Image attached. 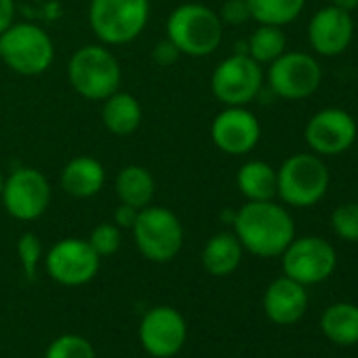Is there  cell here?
Masks as SVG:
<instances>
[{"label":"cell","instance_id":"cell-1","mask_svg":"<svg viewBox=\"0 0 358 358\" xmlns=\"http://www.w3.org/2000/svg\"><path fill=\"white\" fill-rule=\"evenodd\" d=\"M232 226L243 249L257 257H278L295 238L291 213L274 201H247L234 213Z\"/></svg>","mask_w":358,"mask_h":358},{"label":"cell","instance_id":"cell-2","mask_svg":"<svg viewBox=\"0 0 358 358\" xmlns=\"http://www.w3.org/2000/svg\"><path fill=\"white\" fill-rule=\"evenodd\" d=\"M164 32L182 55L207 57L222 45L224 24L213 9L201 3H186L169 15Z\"/></svg>","mask_w":358,"mask_h":358},{"label":"cell","instance_id":"cell-3","mask_svg":"<svg viewBox=\"0 0 358 358\" xmlns=\"http://www.w3.org/2000/svg\"><path fill=\"white\" fill-rule=\"evenodd\" d=\"M278 188L276 196L289 207L308 209L318 205L329 186H331V173L324 164L322 156L314 152H299L289 156L280 169H276Z\"/></svg>","mask_w":358,"mask_h":358},{"label":"cell","instance_id":"cell-4","mask_svg":"<svg viewBox=\"0 0 358 358\" xmlns=\"http://www.w3.org/2000/svg\"><path fill=\"white\" fill-rule=\"evenodd\" d=\"M68 80L85 99L103 101L120 89V62L106 45H85L68 62Z\"/></svg>","mask_w":358,"mask_h":358},{"label":"cell","instance_id":"cell-5","mask_svg":"<svg viewBox=\"0 0 358 358\" xmlns=\"http://www.w3.org/2000/svg\"><path fill=\"white\" fill-rule=\"evenodd\" d=\"M55 59V45L36 24L15 22L0 34V62L22 76L45 74Z\"/></svg>","mask_w":358,"mask_h":358},{"label":"cell","instance_id":"cell-6","mask_svg":"<svg viewBox=\"0 0 358 358\" xmlns=\"http://www.w3.org/2000/svg\"><path fill=\"white\" fill-rule=\"evenodd\" d=\"M150 0H91L89 24L106 47L133 43L148 26Z\"/></svg>","mask_w":358,"mask_h":358},{"label":"cell","instance_id":"cell-7","mask_svg":"<svg viewBox=\"0 0 358 358\" xmlns=\"http://www.w3.org/2000/svg\"><path fill=\"white\" fill-rule=\"evenodd\" d=\"M131 230L139 253L150 262L164 264L182 251L184 226L171 209L148 205L139 211Z\"/></svg>","mask_w":358,"mask_h":358},{"label":"cell","instance_id":"cell-8","mask_svg":"<svg viewBox=\"0 0 358 358\" xmlns=\"http://www.w3.org/2000/svg\"><path fill=\"white\" fill-rule=\"evenodd\" d=\"M270 91L289 101H299L314 95L322 83V68L318 59L303 51H285L274 59L266 74Z\"/></svg>","mask_w":358,"mask_h":358},{"label":"cell","instance_id":"cell-9","mask_svg":"<svg viewBox=\"0 0 358 358\" xmlns=\"http://www.w3.org/2000/svg\"><path fill=\"white\" fill-rule=\"evenodd\" d=\"M264 89V70L247 53L222 59L211 76V91L224 106H247Z\"/></svg>","mask_w":358,"mask_h":358},{"label":"cell","instance_id":"cell-10","mask_svg":"<svg viewBox=\"0 0 358 358\" xmlns=\"http://www.w3.org/2000/svg\"><path fill=\"white\" fill-rule=\"evenodd\" d=\"M0 201L13 220L34 222L43 217L51 205V184L43 171L20 166L9 177H5Z\"/></svg>","mask_w":358,"mask_h":358},{"label":"cell","instance_id":"cell-11","mask_svg":"<svg viewBox=\"0 0 358 358\" xmlns=\"http://www.w3.org/2000/svg\"><path fill=\"white\" fill-rule=\"evenodd\" d=\"M280 257L285 276L303 287L327 280L337 268V253L322 236H295Z\"/></svg>","mask_w":358,"mask_h":358},{"label":"cell","instance_id":"cell-12","mask_svg":"<svg viewBox=\"0 0 358 358\" xmlns=\"http://www.w3.org/2000/svg\"><path fill=\"white\" fill-rule=\"evenodd\" d=\"M358 137L354 116L341 108H324L310 116L303 129V139L310 152L318 156H339L348 152Z\"/></svg>","mask_w":358,"mask_h":358},{"label":"cell","instance_id":"cell-13","mask_svg":"<svg viewBox=\"0 0 358 358\" xmlns=\"http://www.w3.org/2000/svg\"><path fill=\"white\" fill-rule=\"evenodd\" d=\"M99 259L101 257L93 251L89 241L64 238L49 249L45 266L55 282L64 287H80L95 278L99 272Z\"/></svg>","mask_w":358,"mask_h":358},{"label":"cell","instance_id":"cell-14","mask_svg":"<svg viewBox=\"0 0 358 358\" xmlns=\"http://www.w3.org/2000/svg\"><path fill=\"white\" fill-rule=\"evenodd\" d=\"M211 139L220 152L245 156L257 148L262 124L247 106H226L211 122Z\"/></svg>","mask_w":358,"mask_h":358},{"label":"cell","instance_id":"cell-15","mask_svg":"<svg viewBox=\"0 0 358 358\" xmlns=\"http://www.w3.org/2000/svg\"><path fill=\"white\" fill-rule=\"evenodd\" d=\"M188 327L184 316L175 308L156 306L141 318L139 339L148 354L156 358H171L184 348Z\"/></svg>","mask_w":358,"mask_h":358},{"label":"cell","instance_id":"cell-16","mask_svg":"<svg viewBox=\"0 0 358 358\" xmlns=\"http://www.w3.org/2000/svg\"><path fill=\"white\" fill-rule=\"evenodd\" d=\"M354 38V20L333 5L318 9L308 24V43L322 57H337L348 51Z\"/></svg>","mask_w":358,"mask_h":358},{"label":"cell","instance_id":"cell-17","mask_svg":"<svg viewBox=\"0 0 358 358\" xmlns=\"http://www.w3.org/2000/svg\"><path fill=\"white\" fill-rule=\"evenodd\" d=\"M308 308L306 287L289 276L272 280L264 293V312L276 324L297 322Z\"/></svg>","mask_w":358,"mask_h":358},{"label":"cell","instance_id":"cell-18","mask_svg":"<svg viewBox=\"0 0 358 358\" xmlns=\"http://www.w3.org/2000/svg\"><path fill=\"white\" fill-rule=\"evenodd\" d=\"M59 184L74 199H93L106 184V169L93 156H74L62 169Z\"/></svg>","mask_w":358,"mask_h":358},{"label":"cell","instance_id":"cell-19","mask_svg":"<svg viewBox=\"0 0 358 358\" xmlns=\"http://www.w3.org/2000/svg\"><path fill=\"white\" fill-rule=\"evenodd\" d=\"M141 118H143V110L135 95L118 89L103 99L101 122L112 135L124 137L135 133L141 124Z\"/></svg>","mask_w":358,"mask_h":358},{"label":"cell","instance_id":"cell-20","mask_svg":"<svg viewBox=\"0 0 358 358\" xmlns=\"http://www.w3.org/2000/svg\"><path fill=\"white\" fill-rule=\"evenodd\" d=\"M114 192L120 203L135 209H145L152 205L156 194V179L141 164H127L118 171L114 179Z\"/></svg>","mask_w":358,"mask_h":358},{"label":"cell","instance_id":"cell-21","mask_svg":"<svg viewBox=\"0 0 358 358\" xmlns=\"http://www.w3.org/2000/svg\"><path fill=\"white\" fill-rule=\"evenodd\" d=\"M236 186L247 201H274L278 188L276 169L266 160H247L236 173Z\"/></svg>","mask_w":358,"mask_h":358},{"label":"cell","instance_id":"cell-22","mask_svg":"<svg viewBox=\"0 0 358 358\" xmlns=\"http://www.w3.org/2000/svg\"><path fill=\"white\" fill-rule=\"evenodd\" d=\"M243 251L245 249L234 232H217L203 249V266L213 276H228L241 266Z\"/></svg>","mask_w":358,"mask_h":358},{"label":"cell","instance_id":"cell-23","mask_svg":"<svg viewBox=\"0 0 358 358\" xmlns=\"http://www.w3.org/2000/svg\"><path fill=\"white\" fill-rule=\"evenodd\" d=\"M320 329L327 339L337 345L358 343V306L333 303L322 312Z\"/></svg>","mask_w":358,"mask_h":358},{"label":"cell","instance_id":"cell-24","mask_svg":"<svg viewBox=\"0 0 358 358\" xmlns=\"http://www.w3.org/2000/svg\"><path fill=\"white\" fill-rule=\"evenodd\" d=\"M247 5L257 24L285 28L303 13L306 0H247Z\"/></svg>","mask_w":358,"mask_h":358},{"label":"cell","instance_id":"cell-25","mask_svg":"<svg viewBox=\"0 0 358 358\" xmlns=\"http://www.w3.org/2000/svg\"><path fill=\"white\" fill-rule=\"evenodd\" d=\"M287 51V36L278 26L259 24L247 41V55L253 57L259 66L272 64Z\"/></svg>","mask_w":358,"mask_h":358},{"label":"cell","instance_id":"cell-26","mask_svg":"<svg viewBox=\"0 0 358 358\" xmlns=\"http://www.w3.org/2000/svg\"><path fill=\"white\" fill-rule=\"evenodd\" d=\"M45 358H95V350L91 341L83 335H62L49 348Z\"/></svg>","mask_w":358,"mask_h":358},{"label":"cell","instance_id":"cell-27","mask_svg":"<svg viewBox=\"0 0 358 358\" xmlns=\"http://www.w3.org/2000/svg\"><path fill=\"white\" fill-rule=\"evenodd\" d=\"M333 232L348 243H358V203H343L331 213Z\"/></svg>","mask_w":358,"mask_h":358},{"label":"cell","instance_id":"cell-28","mask_svg":"<svg viewBox=\"0 0 358 358\" xmlns=\"http://www.w3.org/2000/svg\"><path fill=\"white\" fill-rule=\"evenodd\" d=\"M120 241H122V234H120V228L114 222L95 226L93 232H91V236H89V245L93 247V251L99 257L114 255L120 249Z\"/></svg>","mask_w":358,"mask_h":358},{"label":"cell","instance_id":"cell-29","mask_svg":"<svg viewBox=\"0 0 358 358\" xmlns=\"http://www.w3.org/2000/svg\"><path fill=\"white\" fill-rule=\"evenodd\" d=\"M17 255H20V262L24 266V272L28 276V280H34L36 278V268H38V262L43 257V245H41V238L32 232H26L20 241H17Z\"/></svg>","mask_w":358,"mask_h":358},{"label":"cell","instance_id":"cell-30","mask_svg":"<svg viewBox=\"0 0 358 358\" xmlns=\"http://www.w3.org/2000/svg\"><path fill=\"white\" fill-rule=\"evenodd\" d=\"M217 15L224 26H243L251 20L247 0H226Z\"/></svg>","mask_w":358,"mask_h":358},{"label":"cell","instance_id":"cell-31","mask_svg":"<svg viewBox=\"0 0 358 358\" xmlns=\"http://www.w3.org/2000/svg\"><path fill=\"white\" fill-rule=\"evenodd\" d=\"M179 53L177 51V47L169 41V38H164V41H160L156 47H154V51H152V59L158 64V66H171V64H175L177 59H179Z\"/></svg>","mask_w":358,"mask_h":358},{"label":"cell","instance_id":"cell-32","mask_svg":"<svg viewBox=\"0 0 358 358\" xmlns=\"http://www.w3.org/2000/svg\"><path fill=\"white\" fill-rule=\"evenodd\" d=\"M139 211H141V209H135V207H131V205L120 203V205L114 209V224H116L120 230H131L133 224H135V220H137V215H139Z\"/></svg>","mask_w":358,"mask_h":358},{"label":"cell","instance_id":"cell-33","mask_svg":"<svg viewBox=\"0 0 358 358\" xmlns=\"http://www.w3.org/2000/svg\"><path fill=\"white\" fill-rule=\"evenodd\" d=\"M15 0H0V34L15 24Z\"/></svg>","mask_w":358,"mask_h":358},{"label":"cell","instance_id":"cell-34","mask_svg":"<svg viewBox=\"0 0 358 358\" xmlns=\"http://www.w3.org/2000/svg\"><path fill=\"white\" fill-rule=\"evenodd\" d=\"M331 5L337 9H343L348 13H352L354 9H358V0H331Z\"/></svg>","mask_w":358,"mask_h":358},{"label":"cell","instance_id":"cell-35","mask_svg":"<svg viewBox=\"0 0 358 358\" xmlns=\"http://www.w3.org/2000/svg\"><path fill=\"white\" fill-rule=\"evenodd\" d=\"M3 186H5V177H3V173H0V196H3Z\"/></svg>","mask_w":358,"mask_h":358},{"label":"cell","instance_id":"cell-36","mask_svg":"<svg viewBox=\"0 0 358 358\" xmlns=\"http://www.w3.org/2000/svg\"><path fill=\"white\" fill-rule=\"evenodd\" d=\"M356 150H358V137H356Z\"/></svg>","mask_w":358,"mask_h":358}]
</instances>
